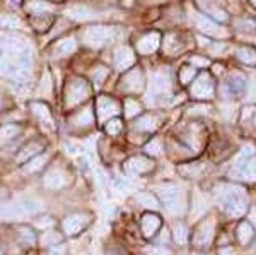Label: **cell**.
I'll return each mask as SVG.
<instances>
[{
    "mask_svg": "<svg viewBox=\"0 0 256 255\" xmlns=\"http://www.w3.org/2000/svg\"><path fill=\"white\" fill-rule=\"evenodd\" d=\"M32 69V48L24 36L0 33V74L26 81Z\"/></svg>",
    "mask_w": 256,
    "mask_h": 255,
    "instance_id": "obj_1",
    "label": "cell"
},
{
    "mask_svg": "<svg viewBox=\"0 0 256 255\" xmlns=\"http://www.w3.org/2000/svg\"><path fill=\"white\" fill-rule=\"evenodd\" d=\"M217 195L222 202V207L229 216L241 217L248 209L246 190L239 185H218Z\"/></svg>",
    "mask_w": 256,
    "mask_h": 255,
    "instance_id": "obj_2",
    "label": "cell"
},
{
    "mask_svg": "<svg viewBox=\"0 0 256 255\" xmlns=\"http://www.w3.org/2000/svg\"><path fill=\"white\" fill-rule=\"evenodd\" d=\"M89 94L90 89L88 82L82 77H74L67 84V89H65V105H67V108H74V106L88 100Z\"/></svg>",
    "mask_w": 256,
    "mask_h": 255,
    "instance_id": "obj_3",
    "label": "cell"
},
{
    "mask_svg": "<svg viewBox=\"0 0 256 255\" xmlns=\"http://www.w3.org/2000/svg\"><path fill=\"white\" fill-rule=\"evenodd\" d=\"M159 195L169 212H172V214H181V212H183V209H184L183 192H181L176 185L166 183V185H162V187H159Z\"/></svg>",
    "mask_w": 256,
    "mask_h": 255,
    "instance_id": "obj_4",
    "label": "cell"
},
{
    "mask_svg": "<svg viewBox=\"0 0 256 255\" xmlns=\"http://www.w3.org/2000/svg\"><path fill=\"white\" fill-rule=\"evenodd\" d=\"M116 31L110 26H90L82 33V41L90 48H101L110 40L114 38Z\"/></svg>",
    "mask_w": 256,
    "mask_h": 255,
    "instance_id": "obj_5",
    "label": "cell"
},
{
    "mask_svg": "<svg viewBox=\"0 0 256 255\" xmlns=\"http://www.w3.org/2000/svg\"><path fill=\"white\" fill-rule=\"evenodd\" d=\"M214 233H216V223L214 219H207L196 228L195 235H193V243L198 248H207L214 240Z\"/></svg>",
    "mask_w": 256,
    "mask_h": 255,
    "instance_id": "obj_6",
    "label": "cell"
},
{
    "mask_svg": "<svg viewBox=\"0 0 256 255\" xmlns=\"http://www.w3.org/2000/svg\"><path fill=\"white\" fill-rule=\"evenodd\" d=\"M192 96L198 100H210L214 96V84L207 74L198 76V79L192 84Z\"/></svg>",
    "mask_w": 256,
    "mask_h": 255,
    "instance_id": "obj_7",
    "label": "cell"
},
{
    "mask_svg": "<svg viewBox=\"0 0 256 255\" xmlns=\"http://www.w3.org/2000/svg\"><path fill=\"white\" fill-rule=\"evenodd\" d=\"M122 89L125 93H140L144 89V74L137 67L134 71L126 72L122 81Z\"/></svg>",
    "mask_w": 256,
    "mask_h": 255,
    "instance_id": "obj_8",
    "label": "cell"
},
{
    "mask_svg": "<svg viewBox=\"0 0 256 255\" xmlns=\"http://www.w3.org/2000/svg\"><path fill=\"white\" fill-rule=\"evenodd\" d=\"M120 113V105L116 100L110 96H99L98 100V117L99 120H106L110 117H114V115Z\"/></svg>",
    "mask_w": 256,
    "mask_h": 255,
    "instance_id": "obj_9",
    "label": "cell"
},
{
    "mask_svg": "<svg viewBox=\"0 0 256 255\" xmlns=\"http://www.w3.org/2000/svg\"><path fill=\"white\" fill-rule=\"evenodd\" d=\"M150 89L156 94H168L171 91V77L166 71H158L152 74Z\"/></svg>",
    "mask_w": 256,
    "mask_h": 255,
    "instance_id": "obj_10",
    "label": "cell"
},
{
    "mask_svg": "<svg viewBox=\"0 0 256 255\" xmlns=\"http://www.w3.org/2000/svg\"><path fill=\"white\" fill-rule=\"evenodd\" d=\"M195 23H196L198 30L204 31L205 35H212V36H217V38H226L227 36L226 30H222L218 24H216L214 21H210L208 18H205V16H196Z\"/></svg>",
    "mask_w": 256,
    "mask_h": 255,
    "instance_id": "obj_11",
    "label": "cell"
},
{
    "mask_svg": "<svg viewBox=\"0 0 256 255\" xmlns=\"http://www.w3.org/2000/svg\"><path fill=\"white\" fill-rule=\"evenodd\" d=\"M160 43V36L159 33H148V35L142 36L140 41L137 43V52L142 53V55H150L159 48Z\"/></svg>",
    "mask_w": 256,
    "mask_h": 255,
    "instance_id": "obj_12",
    "label": "cell"
},
{
    "mask_svg": "<svg viewBox=\"0 0 256 255\" xmlns=\"http://www.w3.org/2000/svg\"><path fill=\"white\" fill-rule=\"evenodd\" d=\"M31 110L32 113L36 115V118L43 123L46 129L53 130L55 129V122H53V117H52V112H50V108L44 103H40V101H32L31 103Z\"/></svg>",
    "mask_w": 256,
    "mask_h": 255,
    "instance_id": "obj_13",
    "label": "cell"
},
{
    "mask_svg": "<svg viewBox=\"0 0 256 255\" xmlns=\"http://www.w3.org/2000/svg\"><path fill=\"white\" fill-rule=\"evenodd\" d=\"M135 64V55L134 52L128 47H120L116 52H114V67L118 71H126L128 67Z\"/></svg>",
    "mask_w": 256,
    "mask_h": 255,
    "instance_id": "obj_14",
    "label": "cell"
},
{
    "mask_svg": "<svg viewBox=\"0 0 256 255\" xmlns=\"http://www.w3.org/2000/svg\"><path fill=\"white\" fill-rule=\"evenodd\" d=\"M125 170L128 173H134V175L147 173L148 170H152V161L147 158H142V156H137V158L128 159L125 163Z\"/></svg>",
    "mask_w": 256,
    "mask_h": 255,
    "instance_id": "obj_15",
    "label": "cell"
},
{
    "mask_svg": "<svg viewBox=\"0 0 256 255\" xmlns=\"http://www.w3.org/2000/svg\"><path fill=\"white\" fill-rule=\"evenodd\" d=\"M67 14H68L70 19L82 21V23H84V21H94V19H98V12L92 11V9H89L88 6H72V7H68Z\"/></svg>",
    "mask_w": 256,
    "mask_h": 255,
    "instance_id": "obj_16",
    "label": "cell"
},
{
    "mask_svg": "<svg viewBox=\"0 0 256 255\" xmlns=\"http://www.w3.org/2000/svg\"><path fill=\"white\" fill-rule=\"evenodd\" d=\"M244 88H246L244 77L239 76V74H234V76H230L224 84V93L227 96H238V94H241L244 91Z\"/></svg>",
    "mask_w": 256,
    "mask_h": 255,
    "instance_id": "obj_17",
    "label": "cell"
},
{
    "mask_svg": "<svg viewBox=\"0 0 256 255\" xmlns=\"http://www.w3.org/2000/svg\"><path fill=\"white\" fill-rule=\"evenodd\" d=\"M77 50V43L74 38H64L60 41H56L55 47H53V55L55 57H67L70 53H74Z\"/></svg>",
    "mask_w": 256,
    "mask_h": 255,
    "instance_id": "obj_18",
    "label": "cell"
},
{
    "mask_svg": "<svg viewBox=\"0 0 256 255\" xmlns=\"http://www.w3.org/2000/svg\"><path fill=\"white\" fill-rule=\"evenodd\" d=\"M26 11L34 16H43V14H48V12L55 11V6L46 2V0H30V2L26 4Z\"/></svg>",
    "mask_w": 256,
    "mask_h": 255,
    "instance_id": "obj_19",
    "label": "cell"
},
{
    "mask_svg": "<svg viewBox=\"0 0 256 255\" xmlns=\"http://www.w3.org/2000/svg\"><path fill=\"white\" fill-rule=\"evenodd\" d=\"M160 228V219L156 214H146L142 217V231L146 236H154Z\"/></svg>",
    "mask_w": 256,
    "mask_h": 255,
    "instance_id": "obj_20",
    "label": "cell"
},
{
    "mask_svg": "<svg viewBox=\"0 0 256 255\" xmlns=\"http://www.w3.org/2000/svg\"><path fill=\"white\" fill-rule=\"evenodd\" d=\"M44 183H46L50 188H62L65 183H67V175L60 170H55V171H52V173L46 175Z\"/></svg>",
    "mask_w": 256,
    "mask_h": 255,
    "instance_id": "obj_21",
    "label": "cell"
},
{
    "mask_svg": "<svg viewBox=\"0 0 256 255\" xmlns=\"http://www.w3.org/2000/svg\"><path fill=\"white\" fill-rule=\"evenodd\" d=\"M86 224H88V219H84V216L77 214L65 221V229L68 231V235H77Z\"/></svg>",
    "mask_w": 256,
    "mask_h": 255,
    "instance_id": "obj_22",
    "label": "cell"
},
{
    "mask_svg": "<svg viewBox=\"0 0 256 255\" xmlns=\"http://www.w3.org/2000/svg\"><path fill=\"white\" fill-rule=\"evenodd\" d=\"M253 236H254L253 226L248 223V221H242V223L238 226V240H239V243L248 245L251 240H253Z\"/></svg>",
    "mask_w": 256,
    "mask_h": 255,
    "instance_id": "obj_23",
    "label": "cell"
},
{
    "mask_svg": "<svg viewBox=\"0 0 256 255\" xmlns=\"http://www.w3.org/2000/svg\"><path fill=\"white\" fill-rule=\"evenodd\" d=\"M0 28H7V30H20V28H24V23L14 14H0Z\"/></svg>",
    "mask_w": 256,
    "mask_h": 255,
    "instance_id": "obj_24",
    "label": "cell"
},
{
    "mask_svg": "<svg viewBox=\"0 0 256 255\" xmlns=\"http://www.w3.org/2000/svg\"><path fill=\"white\" fill-rule=\"evenodd\" d=\"M19 132H20V127L14 125V123L0 127V146H2V144H6V142H9V141H12V139H14Z\"/></svg>",
    "mask_w": 256,
    "mask_h": 255,
    "instance_id": "obj_25",
    "label": "cell"
},
{
    "mask_svg": "<svg viewBox=\"0 0 256 255\" xmlns=\"http://www.w3.org/2000/svg\"><path fill=\"white\" fill-rule=\"evenodd\" d=\"M238 59L246 65H254L256 64V50L251 47H241L236 52Z\"/></svg>",
    "mask_w": 256,
    "mask_h": 255,
    "instance_id": "obj_26",
    "label": "cell"
},
{
    "mask_svg": "<svg viewBox=\"0 0 256 255\" xmlns=\"http://www.w3.org/2000/svg\"><path fill=\"white\" fill-rule=\"evenodd\" d=\"M41 149H43V144L41 142H31L30 146H26L20 151V154L18 156V161H26V158H32V156L38 154Z\"/></svg>",
    "mask_w": 256,
    "mask_h": 255,
    "instance_id": "obj_27",
    "label": "cell"
},
{
    "mask_svg": "<svg viewBox=\"0 0 256 255\" xmlns=\"http://www.w3.org/2000/svg\"><path fill=\"white\" fill-rule=\"evenodd\" d=\"M135 127H137L138 130H146V132H150V130H154L156 127H158V118L152 117V115H146V117L138 118L137 123H135Z\"/></svg>",
    "mask_w": 256,
    "mask_h": 255,
    "instance_id": "obj_28",
    "label": "cell"
},
{
    "mask_svg": "<svg viewBox=\"0 0 256 255\" xmlns=\"http://www.w3.org/2000/svg\"><path fill=\"white\" fill-rule=\"evenodd\" d=\"M74 122H76L77 125H80V127H89L90 123L94 122L92 110H90V108H88V110H82L80 113H77L76 117H74Z\"/></svg>",
    "mask_w": 256,
    "mask_h": 255,
    "instance_id": "obj_29",
    "label": "cell"
},
{
    "mask_svg": "<svg viewBox=\"0 0 256 255\" xmlns=\"http://www.w3.org/2000/svg\"><path fill=\"white\" fill-rule=\"evenodd\" d=\"M174 240L178 241L180 245H184L188 241V238H190V235H188V228L184 226L183 223H176L174 224Z\"/></svg>",
    "mask_w": 256,
    "mask_h": 255,
    "instance_id": "obj_30",
    "label": "cell"
},
{
    "mask_svg": "<svg viewBox=\"0 0 256 255\" xmlns=\"http://www.w3.org/2000/svg\"><path fill=\"white\" fill-rule=\"evenodd\" d=\"M241 176L244 180H256V158L244 163V166L241 170Z\"/></svg>",
    "mask_w": 256,
    "mask_h": 255,
    "instance_id": "obj_31",
    "label": "cell"
},
{
    "mask_svg": "<svg viewBox=\"0 0 256 255\" xmlns=\"http://www.w3.org/2000/svg\"><path fill=\"white\" fill-rule=\"evenodd\" d=\"M48 161V154H43V156H36L34 159H32V161H30L26 164V166H24V171H26V173H32V171H38L41 166H43L44 163Z\"/></svg>",
    "mask_w": 256,
    "mask_h": 255,
    "instance_id": "obj_32",
    "label": "cell"
},
{
    "mask_svg": "<svg viewBox=\"0 0 256 255\" xmlns=\"http://www.w3.org/2000/svg\"><path fill=\"white\" fill-rule=\"evenodd\" d=\"M137 200L144 205V207H150V209H158L159 207V204H158V200H156V197L150 195V194H140L137 197Z\"/></svg>",
    "mask_w": 256,
    "mask_h": 255,
    "instance_id": "obj_33",
    "label": "cell"
},
{
    "mask_svg": "<svg viewBox=\"0 0 256 255\" xmlns=\"http://www.w3.org/2000/svg\"><path fill=\"white\" fill-rule=\"evenodd\" d=\"M106 76H108V69L102 67V65H99V67H96L92 72H90V77H92V81L96 82V84H102L106 79Z\"/></svg>",
    "mask_w": 256,
    "mask_h": 255,
    "instance_id": "obj_34",
    "label": "cell"
},
{
    "mask_svg": "<svg viewBox=\"0 0 256 255\" xmlns=\"http://www.w3.org/2000/svg\"><path fill=\"white\" fill-rule=\"evenodd\" d=\"M146 153L150 154V156H159L162 153V144H160L159 139H154V141H150L146 146Z\"/></svg>",
    "mask_w": 256,
    "mask_h": 255,
    "instance_id": "obj_35",
    "label": "cell"
},
{
    "mask_svg": "<svg viewBox=\"0 0 256 255\" xmlns=\"http://www.w3.org/2000/svg\"><path fill=\"white\" fill-rule=\"evenodd\" d=\"M140 113V105L135 100H126L125 103V115L126 117H135V115Z\"/></svg>",
    "mask_w": 256,
    "mask_h": 255,
    "instance_id": "obj_36",
    "label": "cell"
},
{
    "mask_svg": "<svg viewBox=\"0 0 256 255\" xmlns=\"http://www.w3.org/2000/svg\"><path fill=\"white\" fill-rule=\"evenodd\" d=\"M122 120L120 118H113V120L108 122V125H106V132H108L110 135H116L120 134V130H122Z\"/></svg>",
    "mask_w": 256,
    "mask_h": 255,
    "instance_id": "obj_37",
    "label": "cell"
},
{
    "mask_svg": "<svg viewBox=\"0 0 256 255\" xmlns=\"http://www.w3.org/2000/svg\"><path fill=\"white\" fill-rule=\"evenodd\" d=\"M52 77H50V74H44L43 76V81H41L40 84V93L44 94V96H48L50 93H52Z\"/></svg>",
    "mask_w": 256,
    "mask_h": 255,
    "instance_id": "obj_38",
    "label": "cell"
},
{
    "mask_svg": "<svg viewBox=\"0 0 256 255\" xmlns=\"http://www.w3.org/2000/svg\"><path fill=\"white\" fill-rule=\"evenodd\" d=\"M195 77V69L193 67H184L183 71L180 72V79L183 84H188V82H192V79Z\"/></svg>",
    "mask_w": 256,
    "mask_h": 255,
    "instance_id": "obj_39",
    "label": "cell"
},
{
    "mask_svg": "<svg viewBox=\"0 0 256 255\" xmlns=\"http://www.w3.org/2000/svg\"><path fill=\"white\" fill-rule=\"evenodd\" d=\"M146 255H172V252L164 246H150V248H146Z\"/></svg>",
    "mask_w": 256,
    "mask_h": 255,
    "instance_id": "obj_40",
    "label": "cell"
},
{
    "mask_svg": "<svg viewBox=\"0 0 256 255\" xmlns=\"http://www.w3.org/2000/svg\"><path fill=\"white\" fill-rule=\"evenodd\" d=\"M248 98H250V101H256V81L250 82V86H248Z\"/></svg>",
    "mask_w": 256,
    "mask_h": 255,
    "instance_id": "obj_41",
    "label": "cell"
},
{
    "mask_svg": "<svg viewBox=\"0 0 256 255\" xmlns=\"http://www.w3.org/2000/svg\"><path fill=\"white\" fill-rule=\"evenodd\" d=\"M192 62L195 65H200V67H207L208 65V60L207 59H198V57H195V59H192Z\"/></svg>",
    "mask_w": 256,
    "mask_h": 255,
    "instance_id": "obj_42",
    "label": "cell"
},
{
    "mask_svg": "<svg viewBox=\"0 0 256 255\" xmlns=\"http://www.w3.org/2000/svg\"><path fill=\"white\" fill-rule=\"evenodd\" d=\"M218 255H234V252H232V248L226 246V248H220V250H218Z\"/></svg>",
    "mask_w": 256,
    "mask_h": 255,
    "instance_id": "obj_43",
    "label": "cell"
},
{
    "mask_svg": "<svg viewBox=\"0 0 256 255\" xmlns=\"http://www.w3.org/2000/svg\"><path fill=\"white\" fill-rule=\"evenodd\" d=\"M251 219H253V223L256 224V209H253V211H251Z\"/></svg>",
    "mask_w": 256,
    "mask_h": 255,
    "instance_id": "obj_44",
    "label": "cell"
},
{
    "mask_svg": "<svg viewBox=\"0 0 256 255\" xmlns=\"http://www.w3.org/2000/svg\"><path fill=\"white\" fill-rule=\"evenodd\" d=\"M251 2H253V6L256 7V0H251Z\"/></svg>",
    "mask_w": 256,
    "mask_h": 255,
    "instance_id": "obj_45",
    "label": "cell"
},
{
    "mask_svg": "<svg viewBox=\"0 0 256 255\" xmlns=\"http://www.w3.org/2000/svg\"><path fill=\"white\" fill-rule=\"evenodd\" d=\"M12 2H16V4H19V2H20V0H12Z\"/></svg>",
    "mask_w": 256,
    "mask_h": 255,
    "instance_id": "obj_46",
    "label": "cell"
}]
</instances>
